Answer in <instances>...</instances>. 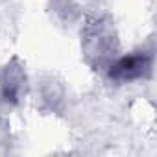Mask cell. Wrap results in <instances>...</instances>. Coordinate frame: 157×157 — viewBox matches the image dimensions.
Here are the masks:
<instances>
[{
    "label": "cell",
    "mask_w": 157,
    "mask_h": 157,
    "mask_svg": "<svg viewBox=\"0 0 157 157\" xmlns=\"http://www.w3.org/2000/svg\"><path fill=\"white\" fill-rule=\"evenodd\" d=\"M151 72V54L148 52H131L122 57H115L107 65V74L115 82H135L146 78Z\"/></svg>",
    "instance_id": "6da1fadb"
},
{
    "label": "cell",
    "mask_w": 157,
    "mask_h": 157,
    "mask_svg": "<svg viewBox=\"0 0 157 157\" xmlns=\"http://www.w3.org/2000/svg\"><path fill=\"white\" fill-rule=\"evenodd\" d=\"M85 46H87V56L98 59V65H104V63L109 65L115 59L113 52L117 50L113 30L102 21H96L85 37Z\"/></svg>",
    "instance_id": "7a4b0ae2"
},
{
    "label": "cell",
    "mask_w": 157,
    "mask_h": 157,
    "mask_svg": "<svg viewBox=\"0 0 157 157\" xmlns=\"http://www.w3.org/2000/svg\"><path fill=\"white\" fill-rule=\"evenodd\" d=\"M24 91H26V74L22 67H19L13 61L4 68L2 76H0V94H2L4 102L17 104Z\"/></svg>",
    "instance_id": "3957f363"
}]
</instances>
